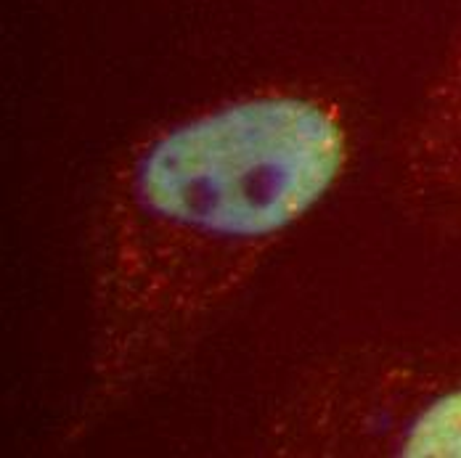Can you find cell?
<instances>
[{"label":"cell","instance_id":"3957f363","mask_svg":"<svg viewBox=\"0 0 461 458\" xmlns=\"http://www.w3.org/2000/svg\"><path fill=\"white\" fill-rule=\"evenodd\" d=\"M398 188L421 223L461 233V27L406 128Z\"/></svg>","mask_w":461,"mask_h":458},{"label":"cell","instance_id":"6da1fadb","mask_svg":"<svg viewBox=\"0 0 461 458\" xmlns=\"http://www.w3.org/2000/svg\"><path fill=\"white\" fill-rule=\"evenodd\" d=\"M353 109L321 85L266 83L140 133L93 207V424L170 379L284 241L348 178Z\"/></svg>","mask_w":461,"mask_h":458},{"label":"cell","instance_id":"7a4b0ae2","mask_svg":"<svg viewBox=\"0 0 461 458\" xmlns=\"http://www.w3.org/2000/svg\"><path fill=\"white\" fill-rule=\"evenodd\" d=\"M274 456H461V353L361 347L311 368L271 411Z\"/></svg>","mask_w":461,"mask_h":458}]
</instances>
